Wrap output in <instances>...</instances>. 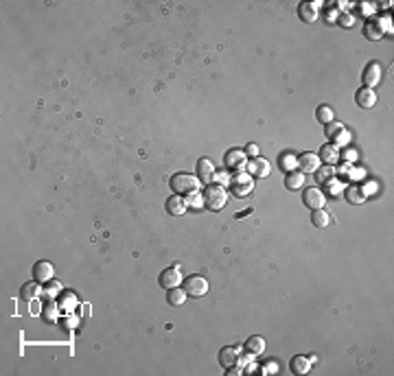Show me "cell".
Instances as JSON below:
<instances>
[{
    "label": "cell",
    "instance_id": "cell-1",
    "mask_svg": "<svg viewBox=\"0 0 394 376\" xmlns=\"http://www.w3.org/2000/svg\"><path fill=\"white\" fill-rule=\"evenodd\" d=\"M169 186L175 195H188V193H195V190L202 188V180L193 173H175L171 177Z\"/></svg>",
    "mask_w": 394,
    "mask_h": 376
},
{
    "label": "cell",
    "instance_id": "cell-2",
    "mask_svg": "<svg viewBox=\"0 0 394 376\" xmlns=\"http://www.w3.org/2000/svg\"><path fill=\"white\" fill-rule=\"evenodd\" d=\"M228 201V193L223 186H217V184H210V186L204 190V206L208 210H221Z\"/></svg>",
    "mask_w": 394,
    "mask_h": 376
},
{
    "label": "cell",
    "instance_id": "cell-3",
    "mask_svg": "<svg viewBox=\"0 0 394 376\" xmlns=\"http://www.w3.org/2000/svg\"><path fill=\"white\" fill-rule=\"evenodd\" d=\"M230 188H232V195L234 197H248L254 190L252 175L245 173V171H241V173H234L232 177H230Z\"/></svg>",
    "mask_w": 394,
    "mask_h": 376
},
{
    "label": "cell",
    "instance_id": "cell-4",
    "mask_svg": "<svg viewBox=\"0 0 394 376\" xmlns=\"http://www.w3.org/2000/svg\"><path fill=\"white\" fill-rule=\"evenodd\" d=\"M184 291H186V295H190V298H202V295H206L208 293V282L204 276H188L186 280H184Z\"/></svg>",
    "mask_w": 394,
    "mask_h": 376
},
{
    "label": "cell",
    "instance_id": "cell-5",
    "mask_svg": "<svg viewBox=\"0 0 394 376\" xmlns=\"http://www.w3.org/2000/svg\"><path fill=\"white\" fill-rule=\"evenodd\" d=\"M381 64L379 62H370L364 68V72H361V83H364V88H374V85H379L381 83Z\"/></svg>",
    "mask_w": 394,
    "mask_h": 376
},
{
    "label": "cell",
    "instance_id": "cell-6",
    "mask_svg": "<svg viewBox=\"0 0 394 376\" xmlns=\"http://www.w3.org/2000/svg\"><path fill=\"white\" fill-rule=\"evenodd\" d=\"M302 201H305L307 208L318 210V208H324L326 197H324V193H322L320 188H305V190H302Z\"/></svg>",
    "mask_w": 394,
    "mask_h": 376
},
{
    "label": "cell",
    "instance_id": "cell-7",
    "mask_svg": "<svg viewBox=\"0 0 394 376\" xmlns=\"http://www.w3.org/2000/svg\"><path fill=\"white\" fill-rule=\"evenodd\" d=\"M245 164H248V155L243 153L241 149H230L226 153V167L232 169L234 173H241L245 171Z\"/></svg>",
    "mask_w": 394,
    "mask_h": 376
},
{
    "label": "cell",
    "instance_id": "cell-8",
    "mask_svg": "<svg viewBox=\"0 0 394 376\" xmlns=\"http://www.w3.org/2000/svg\"><path fill=\"white\" fill-rule=\"evenodd\" d=\"M53 276H55V267H53L48 260L35 262V267H33V280H37V282H42V285H46V282L53 280Z\"/></svg>",
    "mask_w": 394,
    "mask_h": 376
},
{
    "label": "cell",
    "instance_id": "cell-9",
    "mask_svg": "<svg viewBox=\"0 0 394 376\" xmlns=\"http://www.w3.org/2000/svg\"><path fill=\"white\" fill-rule=\"evenodd\" d=\"M158 282H160L162 289H175V287H180V282H182L180 269H177V267L164 269V272L160 274V278H158Z\"/></svg>",
    "mask_w": 394,
    "mask_h": 376
},
{
    "label": "cell",
    "instance_id": "cell-10",
    "mask_svg": "<svg viewBox=\"0 0 394 376\" xmlns=\"http://www.w3.org/2000/svg\"><path fill=\"white\" fill-rule=\"evenodd\" d=\"M298 18L302 22H315L320 18V3H300L298 5Z\"/></svg>",
    "mask_w": 394,
    "mask_h": 376
},
{
    "label": "cell",
    "instance_id": "cell-11",
    "mask_svg": "<svg viewBox=\"0 0 394 376\" xmlns=\"http://www.w3.org/2000/svg\"><path fill=\"white\" fill-rule=\"evenodd\" d=\"M245 173L252 177H267L269 175V162L263 157H250V162L245 164Z\"/></svg>",
    "mask_w": 394,
    "mask_h": 376
},
{
    "label": "cell",
    "instance_id": "cell-12",
    "mask_svg": "<svg viewBox=\"0 0 394 376\" xmlns=\"http://www.w3.org/2000/svg\"><path fill=\"white\" fill-rule=\"evenodd\" d=\"M355 103L364 110H370L377 105V94H374V90H370V88H359L355 92Z\"/></svg>",
    "mask_w": 394,
    "mask_h": 376
},
{
    "label": "cell",
    "instance_id": "cell-13",
    "mask_svg": "<svg viewBox=\"0 0 394 376\" xmlns=\"http://www.w3.org/2000/svg\"><path fill=\"white\" fill-rule=\"evenodd\" d=\"M298 167L302 169V173H315L320 169V155L318 153H302L298 157Z\"/></svg>",
    "mask_w": 394,
    "mask_h": 376
},
{
    "label": "cell",
    "instance_id": "cell-14",
    "mask_svg": "<svg viewBox=\"0 0 394 376\" xmlns=\"http://www.w3.org/2000/svg\"><path fill=\"white\" fill-rule=\"evenodd\" d=\"M239 354H241V350H236V348H232V346L221 348V350H219V363L228 370V367H232V365L239 363Z\"/></svg>",
    "mask_w": 394,
    "mask_h": 376
},
{
    "label": "cell",
    "instance_id": "cell-15",
    "mask_svg": "<svg viewBox=\"0 0 394 376\" xmlns=\"http://www.w3.org/2000/svg\"><path fill=\"white\" fill-rule=\"evenodd\" d=\"M186 210H188V206H186V199H184L182 195H173V197H169V199H167V212L169 214L182 217Z\"/></svg>",
    "mask_w": 394,
    "mask_h": 376
},
{
    "label": "cell",
    "instance_id": "cell-16",
    "mask_svg": "<svg viewBox=\"0 0 394 376\" xmlns=\"http://www.w3.org/2000/svg\"><path fill=\"white\" fill-rule=\"evenodd\" d=\"M213 173H215L213 162L206 160V157L197 160V177L202 180V184H210V182H213Z\"/></svg>",
    "mask_w": 394,
    "mask_h": 376
},
{
    "label": "cell",
    "instance_id": "cell-17",
    "mask_svg": "<svg viewBox=\"0 0 394 376\" xmlns=\"http://www.w3.org/2000/svg\"><path fill=\"white\" fill-rule=\"evenodd\" d=\"M320 160L328 164V167H333V164L339 162V147H335V144H324V147L320 149Z\"/></svg>",
    "mask_w": 394,
    "mask_h": 376
},
{
    "label": "cell",
    "instance_id": "cell-18",
    "mask_svg": "<svg viewBox=\"0 0 394 376\" xmlns=\"http://www.w3.org/2000/svg\"><path fill=\"white\" fill-rule=\"evenodd\" d=\"M20 293H22V298H24L26 302L35 300L37 295H42V293H44V289H42V282H37V280H33V282H26V285H22V289H20Z\"/></svg>",
    "mask_w": 394,
    "mask_h": 376
},
{
    "label": "cell",
    "instance_id": "cell-19",
    "mask_svg": "<svg viewBox=\"0 0 394 376\" xmlns=\"http://www.w3.org/2000/svg\"><path fill=\"white\" fill-rule=\"evenodd\" d=\"M344 197H346L348 203H353V206H361V203L368 199V197L364 195V190H361V186H346Z\"/></svg>",
    "mask_w": 394,
    "mask_h": 376
},
{
    "label": "cell",
    "instance_id": "cell-20",
    "mask_svg": "<svg viewBox=\"0 0 394 376\" xmlns=\"http://www.w3.org/2000/svg\"><path fill=\"white\" fill-rule=\"evenodd\" d=\"M57 304H59V308H62V311L72 313V311H75V306H77V295L72 293V291H64V293H59Z\"/></svg>",
    "mask_w": 394,
    "mask_h": 376
},
{
    "label": "cell",
    "instance_id": "cell-21",
    "mask_svg": "<svg viewBox=\"0 0 394 376\" xmlns=\"http://www.w3.org/2000/svg\"><path fill=\"white\" fill-rule=\"evenodd\" d=\"M59 304H57V300H51L48 304L44 306V311H42V319L44 321H48V324H57V319H59Z\"/></svg>",
    "mask_w": 394,
    "mask_h": 376
},
{
    "label": "cell",
    "instance_id": "cell-22",
    "mask_svg": "<svg viewBox=\"0 0 394 376\" xmlns=\"http://www.w3.org/2000/svg\"><path fill=\"white\" fill-rule=\"evenodd\" d=\"M285 186L289 190H300L302 186H305V173H302V171H291V173H287Z\"/></svg>",
    "mask_w": 394,
    "mask_h": 376
},
{
    "label": "cell",
    "instance_id": "cell-23",
    "mask_svg": "<svg viewBox=\"0 0 394 376\" xmlns=\"http://www.w3.org/2000/svg\"><path fill=\"white\" fill-rule=\"evenodd\" d=\"M311 223L315 228H328L331 226V214H328L324 208L311 210Z\"/></svg>",
    "mask_w": 394,
    "mask_h": 376
},
{
    "label": "cell",
    "instance_id": "cell-24",
    "mask_svg": "<svg viewBox=\"0 0 394 376\" xmlns=\"http://www.w3.org/2000/svg\"><path fill=\"white\" fill-rule=\"evenodd\" d=\"M265 346H267L265 339L259 337V335H254V337H250V339L245 341V350L252 352L254 357H256V354H263V352H265Z\"/></svg>",
    "mask_w": 394,
    "mask_h": 376
},
{
    "label": "cell",
    "instance_id": "cell-25",
    "mask_svg": "<svg viewBox=\"0 0 394 376\" xmlns=\"http://www.w3.org/2000/svg\"><path fill=\"white\" fill-rule=\"evenodd\" d=\"M186 291L184 289H180V287H175V289H169V293H167V302L171 306H182L184 302H186Z\"/></svg>",
    "mask_w": 394,
    "mask_h": 376
},
{
    "label": "cell",
    "instance_id": "cell-26",
    "mask_svg": "<svg viewBox=\"0 0 394 376\" xmlns=\"http://www.w3.org/2000/svg\"><path fill=\"white\" fill-rule=\"evenodd\" d=\"M278 167L282 171H287V173H291V171L298 169V157H296L293 153H280L278 157Z\"/></svg>",
    "mask_w": 394,
    "mask_h": 376
},
{
    "label": "cell",
    "instance_id": "cell-27",
    "mask_svg": "<svg viewBox=\"0 0 394 376\" xmlns=\"http://www.w3.org/2000/svg\"><path fill=\"white\" fill-rule=\"evenodd\" d=\"M309 370H311V361H309L307 357H293L291 359V372L293 374L302 376V374H307Z\"/></svg>",
    "mask_w": 394,
    "mask_h": 376
},
{
    "label": "cell",
    "instance_id": "cell-28",
    "mask_svg": "<svg viewBox=\"0 0 394 376\" xmlns=\"http://www.w3.org/2000/svg\"><path fill=\"white\" fill-rule=\"evenodd\" d=\"M364 35H366L368 39H372V42H377V39L383 37V31H381V26L377 24V20H372V22H368V24H366Z\"/></svg>",
    "mask_w": 394,
    "mask_h": 376
},
{
    "label": "cell",
    "instance_id": "cell-29",
    "mask_svg": "<svg viewBox=\"0 0 394 376\" xmlns=\"http://www.w3.org/2000/svg\"><path fill=\"white\" fill-rule=\"evenodd\" d=\"M59 293H62V282H57V280H51V282H46V287H44V293L48 300H57L59 298Z\"/></svg>",
    "mask_w": 394,
    "mask_h": 376
},
{
    "label": "cell",
    "instance_id": "cell-30",
    "mask_svg": "<svg viewBox=\"0 0 394 376\" xmlns=\"http://www.w3.org/2000/svg\"><path fill=\"white\" fill-rule=\"evenodd\" d=\"M184 199H186V206L193 208V210L204 208V193H200V190H195V193H188Z\"/></svg>",
    "mask_w": 394,
    "mask_h": 376
},
{
    "label": "cell",
    "instance_id": "cell-31",
    "mask_svg": "<svg viewBox=\"0 0 394 376\" xmlns=\"http://www.w3.org/2000/svg\"><path fill=\"white\" fill-rule=\"evenodd\" d=\"M315 118H318V123H324V125H328L331 121H335L333 110L328 108V105H320V108L315 110Z\"/></svg>",
    "mask_w": 394,
    "mask_h": 376
},
{
    "label": "cell",
    "instance_id": "cell-32",
    "mask_svg": "<svg viewBox=\"0 0 394 376\" xmlns=\"http://www.w3.org/2000/svg\"><path fill=\"white\" fill-rule=\"evenodd\" d=\"M315 175H318V182H320V184H328V182H331L333 177H335V169L326 164V167H322V169L315 171Z\"/></svg>",
    "mask_w": 394,
    "mask_h": 376
},
{
    "label": "cell",
    "instance_id": "cell-33",
    "mask_svg": "<svg viewBox=\"0 0 394 376\" xmlns=\"http://www.w3.org/2000/svg\"><path fill=\"white\" fill-rule=\"evenodd\" d=\"M341 131H344V125H341L339 121H331V123L326 125V131H324V134L331 138V140H335V138H337Z\"/></svg>",
    "mask_w": 394,
    "mask_h": 376
},
{
    "label": "cell",
    "instance_id": "cell-34",
    "mask_svg": "<svg viewBox=\"0 0 394 376\" xmlns=\"http://www.w3.org/2000/svg\"><path fill=\"white\" fill-rule=\"evenodd\" d=\"M213 184H217V186H230V173H226V171H215L213 173Z\"/></svg>",
    "mask_w": 394,
    "mask_h": 376
},
{
    "label": "cell",
    "instance_id": "cell-35",
    "mask_svg": "<svg viewBox=\"0 0 394 376\" xmlns=\"http://www.w3.org/2000/svg\"><path fill=\"white\" fill-rule=\"evenodd\" d=\"M337 24L344 26V29H351V26L355 24V16H353V13H348V11L339 13V16H337Z\"/></svg>",
    "mask_w": 394,
    "mask_h": 376
},
{
    "label": "cell",
    "instance_id": "cell-36",
    "mask_svg": "<svg viewBox=\"0 0 394 376\" xmlns=\"http://www.w3.org/2000/svg\"><path fill=\"white\" fill-rule=\"evenodd\" d=\"M344 188H346V186H344V182L335 180V177H333L331 182H328V193H331V195H339Z\"/></svg>",
    "mask_w": 394,
    "mask_h": 376
},
{
    "label": "cell",
    "instance_id": "cell-37",
    "mask_svg": "<svg viewBox=\"0 0 394 376\" xmlns=\"http://www.w3.org/2000/svg\"><path fill=\"white\" fill-rule=\"evenodd\" d=\"M348 142H351V134H348L346 129L341 131V134H339V136L333 140V144H335V147H341V144H348Z\"/></svg>",
    "mask_w": 394,
    "mask_h": 376
},
{
    "label": "cell",
    "instance_id": "cell-38",
    "mask_svg": "<svg viewBox=\"0 0 394 376\" xmlns=\"http://www.w3.org/2000/svg\"><path fill=\"white\" fill-rule=\"evenodd\" d=\"M377 24L381 26V31H383V35H385V33H392V20L390 18H381V20H377Z\"/></svg>",
    "mask_w": 394,
    "mask_h": 376
},
{
    "label": "cell",
    "instance_id": "cell-39",
    "mask_svg": "<svg viewBox=\"0 0 394 376\" xmlns=\"http://www.w3.org/2000/svg\"><path fill=\"white\" fill-rule=\"evenodd\" d=\"M339 160H344L346 164H351V162H355V160H357V151H353V149H348V151H344V153H339Z\"/></svg>",
    "mask_w": 394,
    "mask_h": 376
},
{
    "label": "cell",
    "instance_id": "cell-40",
    "mask_svg": "<svg viewBox=\"0 0 394 376\" xmlns=\"http://www.w3.org/2000/svg\"><path fill=\"white\" fill-rule=\"evenodd\" d=\"M248 157H259V144H254V142H250L248 147H245V151H243Z\"/></svg>",
    "mask_w": 394,
    "mask_h": 376
},
{
    "label": "cell",
    "instance_id": "cell-41",
    "mask_svg": "<svg viewBox=\"0 0 394 376\" xmlns=\"http://www.w3.org/2000/svg\"><path fill=\"white\" fill-rule=\"evenodd\" d=\"M348 175H351V180H361V177H364L366 175V169H351V171H348Z\"/></svg>",
    "mask_w": 394,
    "mask_h": 376
},
{
    "label": "cell",
    "instance_id": "cell-42",
    "mask_svg": "<svg viewBox=\"0 0 394 376\" xmlns=\"http://www.w3.org/2000/svg\"><path fill=\"white\" fill-rule=\"evenodd\" d=\"M377 188H379V186H377L374 182H368L366 186H361V190H364V195H366V197H368V195H374V193H377Z\"/></svg>",
    "mask_w": 394,
    "mask_h": 376
},
{
    "label": "cell",
    "instance_id": "cell-43",
    "mask_svg": "<svg viewBox=\"0 0 394 376\" xmlns=\"http://www.w3.org/2000/svg\"><path fill=\"white\" fill-rule=\"evenodd\" d=\"M239 374H243V367L239 363L232 365V367H228V376H239Z\"/></svg>",
    "mask_w": 394,
    "mask_h": 376
},
{
    "label": "cell",
    "instance_id": "cell-44",
    "mask_svg": "<svg viewBox=\"0 0 394 376\" xmlns=\"http://www.w3.org/2000/svg\"><path fill=\"white\" fill-rule=\"evenodd\" d=\"M261 372H263V374H276V372H278V365H276V363H269V365L263 367Z\"/></svg>",
    "mask_w": 394,
    "mask_h": 376
},
{
    "label": "cell",
    "instance_id": "cell-45",
    "mask_svg": "<svg viewBox=\"0 0 394 376\" xmlns=\"http://www.w3.org/2000/svg\"><path fill=\"white\" fill-rule=\"evenodd\" d=\"M75 326H77V317H75V315H70V317L66 319V328H68V331H72Z\"/></svg>",
    "mask_w": 394,
    "mask_h": 376
},
{
    "label": "cell",
    "instance_id": "cell-46",
    "mask_svg": "<svg viewBox=\"0 0 394 376\" xmlns=\"http://www.w3.org/2000/svg\"><path fill=\"white\" fill-rule=\"evenodd\" d=\"M361 11H364V16H372V13H374V7H370V5H361Z\"/></svg>",
    "mask_w": 394,
    "mask_h": 376
},
{
    "label": "cell",
    "instance_id": "cell-47",
    "mask_svg": "<svg viewBox=\"0 0 394 376\" xmlns=\"http://www.w3.org/2000/svg\"><path fill=\"white\" fill-rule=\"evenodd\" d=\"M348 171H351V164H341V167H339V173L341 175H348Z\"/></svg>",
    "mask_w": 394,
    "mask_h": 376
}]
</instances>
